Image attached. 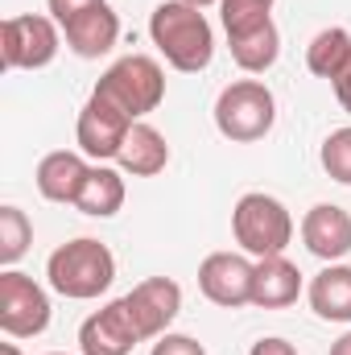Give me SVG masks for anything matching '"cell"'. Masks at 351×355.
Segmentation results:
<instances>
[{
    "instance_id": "6da1fadb",
    "label": "cell",
    "mask_w": 351,
    "mask_h": 355,
    "mask_svg": "<svg viewBox=\"0 0 351 355\" xmlns=\"http://www.w3.org/2000/svg\"><path fill=\"white\" fill-rule=\"evenodd\" d=\"M149 37L162 50V58L182 75H198L215 58V29H211L207 12L186 0H162L153 8Z\"/></svg>"
},
{
    "instance_id": "ac0fdd59",
    "label": "cell",
    "mask_w": 351,
    "mask_h": 355,
    "mask_svg": "<svg viewBox=\"0 0 351 355\" xmlns=\"http://www.w3.org/2000/svg\"><path fill=\"white\" fill-rule=\"evenodd\" d=\"M310 310L323 322H351V265H327L323 272H314L310 289Z\"/></svg>"
},
{
    "instance_id": "f546056e",
    "label": "cell",
    "mask_w": 351,
    "mask_h": 355,
    "mask_svg": "<svg viewBox=\"0 0 351 355\" xmlns=\"http://www.w3.org/2000/svg\"><path fill=\"white\" fill-rule=\"evenodd\" d=\"M186 4H194V8H211V4H219V0H186Z\"/></svg>"
},
{
    "instance_id": "484cf974",
    "label": "cell",
    "mask_w": 351,
    "mask_h": 355,
    "mask_svg": "<svg viewBox=\"0 0 351 355\" xmlns=\"http://www.w3.org/2000/svg\"><path fill=\"white\" fill-rule=\"evenodd\" d=\"M248 355H298V347L289 339H281V335H268V339H257Z\"/></svg>"
},
{
    "instance_id": "7a4b0ae2",
    "label": "cell",
    "mask_w": 351,
    "mask_h": 355,
    "mask_svg": "<svg viewBox=\"0 0 351 355\" xmlns=\"http://www.w3.org/2000/svg\"><path fill=\"white\" fill-rule=\"evenodd\" d=\"M46 277H50V289L71 297V302H91L99 293L112 289L116 281V257L108 244L79 236L71 244H58L46 261Z\"/></svg>"
},
{
    "instance_id": "ffe728a7",
    "label": "cell",
    "mask_w": 351,
    "mask_h": 355,
    "mask_svg": "<svg viewBox=\"0 0 351 355\" xmlns=\"http://www.w3.org/2000/svg\"><path fill=\"white\" fill-rule=\"evenodd\" d=\"M348 62H351V33L343 25H327V29H318V33L310 37V46H306V67H310V75L335 83Z\"/></svg>"
},
{
    "instance_id": "8992f818",
    "label": "cell",
    "mask_w": 351,
    "mask_h": 355,
    "mask_svg": "<svg viewBox=\"0 0 351 355\" xmlns=\"http://www.w3.org/2000/svg\"><path fill=\"white\" fill-rule=\"evenodd\" d=\"M58 50H62V29L54 17H37V12L4 17V25H0L4 71H42L58 58Z\"/></svg>"
},
{
    "instance_id": "52a82bcc",
    "label": "cell",
    "mask_w": 351,
    "mask_h": 355,
    "mask_svg": "<svg viewBox=\"0 0 351 355\" xmlns=\"http://www.w3.org/2000/svg\"><path fill=\"white\" fill-rule=\"evenodd\" d=\"M50 327V297L46 289L17 272V268H4L0 272V331L8 339H33Z\"/></svg>"
},
{
    "instance_id": "4fadbf2b",
    "label": "cell",
    "mask_w": 351,
    "mask_h": 355,
    "mask_svg": "<svg viewBox=\"0 0 351 355\" xmlns=\"http://www.w3.org/2000/svg\"><path fill=\"white\" fill-rule=\"evenodd\" d=\"M228 46H232L236 67L248 71V75H264L281 58V33H277L273 17H257V21L232 25L228 29Z\"/></svg>"
},
{
    "instance_id": "5b68a950",
    "label": "cell",
    "mask_w": 351,
    "mask_h": 355,
    "mask_svg": "<svg viewBox=\"0 0 351 355\" xmlns=\"http://www.w3.org/2000/svg\"><path fill=\"white\" fill-rule=\"evenodd\" d=\"M277 124V99L261 79H236L215 99V128L236 145L264 141Z\"/></svg>"
},
{
    "instance_id": "7402d4cb",
    "label": "cell",
    "mask_w": 351,
    "mask_h": 355,
    "mask_svg": "<svg viewBox=\"0 0 351 355\" xmlns=\"http://www.w3.org/2000/svg\"><path fill=\"white\" fill-rule=\"evenodd\" d=\"M318 162H323V170L335 178L339 186H351V124L348 128H335V132L323 141Z\"/></svg>"
},
{
    "instance_id": "cb8c5ba5",
    "label": "cell",
    "mask_w": 351,
    "mask_h": 355,
    "mask_svg": "<svg viewBox=\"0 0 351 355\" xmlns=\"http://www.w3.org/2000/svg\"><path fill=\"white\" fill-rule=\"evenodd\" d=\"M149 355H207V347L198 343V339H190V335H162L157 343H153V352Z\"/></svg>"
},
{
    "instance_id": "2e32d148",
    "label": "cell",
    "mask_w": 351,
    "mask_h": 355,
    "mask_svg": "<svg viewBox=\"0 0 351 355\" xmlns=\"http://www.w3.org/2000/svg\"><path fill=\"white\" fill-rule=\"evenodd\" d=\"M298 293H302V272H298L293 261H285V252L257 261L252 306H261V310H285V306L298 302Z\"/></svg>"
},
{
    "instance_id": "3957f363",
    "label": "cell",
    "mask_w": 351,
    "mask_h": 355,
    "mask_svg": "<svg viewBox=\"0 0 351 355\" xmlns=\"http://www.w3.org/2000/svg\"><path fill=\"white\" fill-rule=\"evenodd\" d=\"M232 236L248 257H281L293 240V215L281 198L264 194V190H248L236 198L232 207Z\"/></svg>"
},
{
    "instance_id": "44dd1931",
    "label": "cell",
    "mask_w": 351,
    "mask_h": 355,
    "mask_svg": "<svg viewBox=\"0 0 351 355\" xmlns=\"http://www.w3.org/2000/svg\"><path fill=\"white\" fill-rule=\"evenodd\" d=\"M33 244V223L21 207H0V265L12 268Z\"/></svg>"
},
{
    "instance_id": "d6986e66",
    "label": "cell",
    "mask_w": 351,
    "mask_h": 355,
    "mask_svg": "<svg viewBox=\"0 0 351 355\" xmlns=\"http://www.w3.org/2000/svg\"><path fill=\"white\" fill-rule=\"evenodd\" d=\"M124 194H128L124 190V170H112L108 162H95L83 190H79V198H75V207L91 219H112L124 207Z\"/></svg>"
},
{
    "instance_id": "4dcf8cb0",
    "label": "cell",
    "mask_w": 351,
    "mask_h": 355,
    "mask_svg": "<svg viewBox=\"0 0 351 355\" xmlns=\"http://www.w3.org/2000/svg\"><path fill=\"white\" fill-rule=\"evenodd\" d=\"M50 355H62V352H50Z\"/></svg>"
},
{
    "instance_id": "9a60e30c",
    "label": "cell",
    "mask_w": 351,
    "mask_h": 355,
    "mask_svg": "<svg viewBox=\"0 0 351 355\" xmlns=\"http://www.w3.org/2000/svg\"><path fill=\"white\" fill-rule=\"evenodd\" d=\"M62 37H67V50L71 54H79V58H103L120 42V17L103 0V4L87 8L83 17H75L71 25H62Z\"/></svg>"
},
{
    "instance_id": "e0dca14e",
    "label": "cell",
    "mask_w": 351,
    "mask_h": 355,
    "mask_svg": "<svg viewBox=\"0 0 351 355\" xmlns=\"http://www.w3.org/2000/svg\"><path fill=\"white\" fill-rule=\"evenodd\" d=\"M116 166H120L124 174H132V178L162 174V170L170 166V141H166L153 124L137 120V124L128 128V137H124V149H120Z\"/></svg>"
},
{
    "instance_id": "603a6c76",
    "label": "cell",
    "mask_w": 351,
    "mask_h": 355,
    "mask_svg": "<svg viewBox=\"0 0 351 355\" xmlns=\"http://www.w3.org/2000/svg\"><path fill=\"white\" fill-rule=\"evenodd\" d=\"M277 0H219V17H223V29L232 25H244V21H257V17H268Z\"/></svg>"
},
{
    "instance_id": "9c48e42d",
    "label": "cell",
    "mask_w": 351,
    "mask_h": 355,
    "mask_svg": "<svg viewBox=\"0 0 351 355\" xmlns=\"http://www.w3.org/2000/svg\"><path fill=\"white\" fill-rule=\"evenodd\" d=\"M252 277H257V261H248V252H211L198 265V289L207 302L223 310H240L252 306Z\"/></svg>"
},
{
    "instance_id": "83f0119b",
    "label": "cell",
    "mask_w": 351,
    "mask_h": 355,
    "mask_svg": "<svg viewBox=\"0 0 351 355\" xmlns=\"http://www.w3.org/2000/svg\"><path fill=\"white\" fill-rule=\"evenodd\" d=\"M331 355H351V331H348V335H339V339L331 343Z\"/></svg>"
},
{
    "instance_id": "5bb4252c",
    "label": "cell",
    "mask_w": 351,
    "mask_h": 355,
    "mask_svg": "<svg viewBox=\"0 0 351 355\" xmlns=\"http://www.w3.org/2000/svg\"><path fill=\"white\" fill-rule=\"evenodd\" d=\"M87 174H91L87 153L54 149V153H46V157L37 162L33 182H37V194H42V198H50V202H71V207H75V198H79Z\"/></svg>"
},
{
    "instance_id": "7c38bea8",
    "label": "cell",
    "mask_w": 351,
    "mask_h": 355,
    "mask_svg": "<svg viewBox=\"0 0 351 355\" xmlns=\"http://www.w3.org/2000/svg\"><path fill=\"white\" fill-rule=\"evenodd\" d=\"M302 244L310 257L327 261V265H339L351 252V215L335 202H318L306 211L302 219Z\"/></svg>"
},
{
    "instance_id": "ba28073f",
    "label": "cell",
    "mask_w": 351,
    "mask_h": 355,
    "mask_svg": "<svg viewBox=\"0 0 351 355\" xmlns=\"http://www.w3.org/2000/svg\"><path fill=\"white\" fill-rule=\"evenodd\" d=\"M132 124H137L132 116H124L116 103H108L103 95L91 91V99L83 103V112H79V124H75L79 153H87L91 162H116Z\"/></svg>"
},
{
    "instance_id": "4316f807",
    "label": "cell",
    "mask_w": 351,
    "mask_h": 355,
    "mask_svg": "<svg viewBox=\"0 0 351 355\" xmlns=\"http://www.w3.org/2000/svg\"><path fill=\"white\" fill-rule=\"evenodd\" d=\"M335 99L343 103V112H348V116H351V62H348V67H343V75L335 79Z\"/></svg>"
},
{
    "instance_id": "30bf717a",
    "label": "cell",
    "mask_w": 351,
    "mask_h": 355,
    "mask_svg": "<svg viewBox=\"0 0 351 355\" xmlns=\"http://www.w3.org/2000/svg\"><path fill=\"white\" fill-rule=\"evenodd\" d=\"M137 343H145V335H141L124 297H116L103 310L87 314L83 327H79V352L83 355H132Z\"/></svg>"
},
{
    "instance_id": "8fae6325",
    "label": "cell",
    "mask_w": 351,
    "mask_h": 355,
    "mask_svg": "<svg viewBox=\"0 0 351 355\" xmlns=\"http://www.w3.org/2000/svg\"><path fill=\"white\" fill-rule=\"evenodd\" d=\"M124 302H128L141 335L145 339H162L170 331V322L178 318V310H182V285L170 281V277H149V281L132 285L124 293Z\"/></svg>"
},
{
    "instance_id": "f1b7e54d",
    "label": "cell",
    "mask_w": 351,
    "mask_h": 355,
    "mask_svg": "<svg viewBox=\"0 0 351 355\" xmlns=\"http://www.w3.org/2000/svg\"><path fill=\"white\" fill-rule=\"evenodd\" d=\"M0 355H25L17 343H0Z\"/></svg>"
},
{
    "instance_id": "d4e9b609",
    "label": "cell",
    "mask_w": 351,
    "mask_h": 355,
    "mask_svg": "<svg viewBox=\"0 0 351 355\" xmlns=\"http://www.w3.org/2000/svg\"><path fill=\"white\" fill-rule=\"evenodd\" d=\"M95 4H103V0H46V8H50V17L58 21V29L71 25L75 17H83L87 8H95Z\"/></svg>"
},
{
    "instance_id": "277c9868",
    "label": "cell",
    "mask_w": 351,
    "mask_h": 355,
    "mask_svg": "<svg viewBox=\"0 0 351 355\" xmlns=\"http://www.w3.org/2000/svg\"><path fill=\"white\" fill-rule=\"evenodd\" d=\"M95 95H103L108 103H116L124 116L145 120V116L157 112L162 99H166V71H162V62L149 58V54H124L120 62H112V67L99 75Z\"/></svg>"
}]
</instances>
